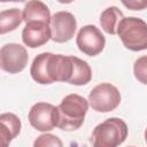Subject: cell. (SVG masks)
<instances>
[{"instance_id": "obj_1", "label": "cell", "mask_w": 147, "mask_h": 147, "mask_svg": "<svg viewBox=\"0 0 147 147\" xmlns=\"http://www.w3.org/2000/svg\"><path fill=\"white\" fill-rule=\"evenodd\" d=\"M72 69V56L45 52L34 57L30 68V74L34 82L42 85L52 84L54 82L69 83Z\"/></svg>"}, {"instance_id": "obj_2", "label": "cell", "mask_w": 147, "mask_h": 147, "mask_svg": "<svg viewBox=\"0 0 147 147\" xmlns=\"http://www.w3.org/2000/svg\"><path fill=\"white\" fill-rule=\"evenodd\" d=\"M88 102L82 95L69 94L57 106V127L64 131L79 129L85 119Z\"/></svg>"}, {"instance_id": "obj_3", "label": "cell", "mask_w": 147, "mask_h": 147, "mask_svg": "<svg viewBox=\"0 0 147 147\" xmlns=\"http://www.w3.org/2000/svg\"><path fill=\"white\" fill-rule=\"evenodd\" d=\"M126 137V123L118 117H111L94 127L91 141L93 147H118Z\"/></svg>"}, {"instance_id": "obj_4", "label": "cell", "mask_w": 147, "mask_h": 147, "mask_svg": "<svg viewBox=\"0 0 147 147\" xmlns=\"http://www.w3.org/2000/svg\"><path fill=\"white\" fill-rule=\"evenodd\" d=\"M125 48L139 52L147 49V23L138 17H124L117 29Z\"/></svg>"}, {"instance_id": "obj_5", "label": "cell", "mask_w": 147, "mask_h": 147, "mask_svg": "<svg viewBox=\"0 0 147 147\" xmlns=\"http://www.w3.org/2000/svg\"><path fill=\"white\" fill-rule=\"evenodd\" d=\"M88 102L92 109L99 113H107L116 109L121 102V93L110 83L96 85L88 94Z\"/></svg>"}, {"instance_id": "obj_6", "label": "cell", "mask_w": 147, "mask_h": 147, "mask_svg": "<svg viewBox=\"0 0 147 147\" xmlns=\"http://www.w3.org/2000/svg\"><path fill=\"white\" fill-rule=\"evenodd\" d=\"M29 55L24 46L15 42L6 44L0 49V67L9 74L21 72L28 64Z\"/></svg>"}, {"instance_id": "obj_7", "label": "cell", "mask_w": 147, "mask_h": 147, "mask_svg": "<svg viewBox=\"0 0 147 147\" xmlns=\"http://www.w3.org/2000/svg\"><path fill=\"white\" fill-rule=\"evenodd\" d=\"M29 122L38 131L53 130L57 126V107L47 102L34 103L29 111Z\"/></svg>"}, {"instance_id": "obj_8", "label": "cell", "mask_w": 147, "mask_h": 147, "mask_svg": "<svg viewBox=\"0 0 147 147\" xmlns=\"http://www.w3.org/2000/svg\"><path fill=\"white\" fill-rule=\"evenodd\" d=\"M76 44L80 52L88 56H95L100 54L106 45V38L95 25H85L80 28Z\"/></svg>"}, {"instance_id": "obj_9", "label": "cell", "mask_w": 147, "mask_h": 147, "mask_svg": "<svg viewBox=\"0 0 147 147\" xmlns=\"http://www.w3.org/2000/svg\"><path fill=\"white\" fill-rule=\"evenodd\" d=\"M49 26L52 32V40L55 42H65L74 37L77 22L71 13L57 11L52 16Z\"/></svg>"}, {"instance_id": "obj_10", "label": "cell", "mask_w": 147, "mask_h": 147, "mask_svg": "<svg viewBox=\"0 0 147 147\" xmlns=\"http://www.w3.org/2000/svg\"><path fill=\"white\" fill-rule=\"evenodd\" d=\"M52 39L49 24L42 22H31L22 31V40L30 48H37Z\"/></svg>"}, {"instance_id": "obj_11", "label": "cell", "mask_w": 147, "mask_h": 147, "mask_svg": "<svg viewBox=\"0 0 147 147\" xmlns=\"http://www.w3.org/2000/svg\"><path fill=\"white\" fill-rule=\"evenodd\" d=\"M1 124V145L8 147L10 141L17 137L21 131V121L13 113H3L0 115Z\"/></svg>"}, {"instance_id": "obj_12", "label": "cell", "mask_w": 147, "mask_h": 147, "mask_svg": "<svg viewBox=\"0 0 147 147\" xmlns=\"http://www.w3.org/2000/svg\"><path fill=\"white\" fill-rule=\"evenodd\" d=\"M51 13L48 7L38 0L29 1L23 9V21L28 24L31 22H42L46 24L51 23Z\"/></svg>"}, {"instance_id": "obj_13", "label": "cell", "mask_w": 147, "mask_h": 147, "mask_svg": "<svg viewBox=\"0 0 147 147\" xmlns=\"http://www.w3.org/2000/svg\"><path fill=\"white\" fill-rule=\"evenodd\" d=\"M124 18L123 13L115 6L108 7L101 13L100 24L101 28L109 34H116L121 21Z\"/></svg>"}, {"instance_id": "obj_14", "label": "cell", "mask_w": 147, "mask_h": 147, "mask_svg": "<svg viewBox=\"0 0 147 147\" xmlns=\"http://www.w3.org/2000/svg\"><path fill=\"white\" fill-rule=\"evenodd\" d=\"M72 62H74V69L69 84L77 86L87 84L92 79V70L88 63L76 56H72Z\"/></svg>"}, {"instance_id": "obj_15", "label": "cell", "mask_w": 147, "mask_h": 147, "mask_svg": "<svg viewBox=\"0 0 147 147\" xmlns=\"http://www.w3.org/2000/svg\"><path fill=\"white\" fill-rule=\"evenodd\" d=\"M23 22V13L17 8L6 9L0 13V33L5 34L15 30Z\"/></svg>"}, {"instance_id": "obj_16", "label": "cell", "mask_w": 147, "mask_h": 147, "mask_svg": "<svg viewBox=\"0 0 147 147\" xmlns=\"http://www.w3.org/2000/svg\"><path fill=\"white\" fill-rule=\"evenodd\" d=\"M133 72L138 82L147 85V55L140 56L136 60L133 65Z\"/></svg>"}, {"instance_id": "obj_17", "label": "cell", "mask_w": 147, "mask_h": 147, "mask_svg": "<svg viewBox=\"0 0 147 147\" xmlns=\"http://www.w3.org/2000/svg\"><path fill=\"white\" fill-rule=\"evenodd\" d=\"M33 147H63L62 141L54 134L44 133L37 137L33 142Z\"/></svg>"}, {"instance_id": "obj_18", "label": "cell", "mask_w": 147, "mask_h": 147, "mask_svg": "<svg viewBox=\"0 0 147 147\" xmlns=\"http://www.w3.org/2000/svg\"><path fill=\"white\" fill-rule=\"evenodd\" d=\"M123 5L132 10H141L145 7H147V2L145 1H129V2L123 1Z\"/></svg>"}, {"instance_id": "obj_19", "label": "cell", "mask_w": 147, "mask_h": 147, "mask_svg": "<svg viewBox=\"0 0 147 147\" xmlns=\"http://www.w3.org/2000/svg\"><path fill=\"white\" fill-rule=\"evenodd\" d=\"M145 140H146V142H147V129L145 130Z\"/></svg>"}, {"instance_id": "obj_20", "label": "cell", "mask_w": 147, "mask_h": 147, "mask_svg": "<svg viewBox=\"0 0 147 147\" xmlns=\"http://www.w3.org/2000/svg\"><path fill=\"white\" fill-rule=\"evenodd\" d=\"M130 147H134V146H130Z\"/></svg>"}]
</instances>
